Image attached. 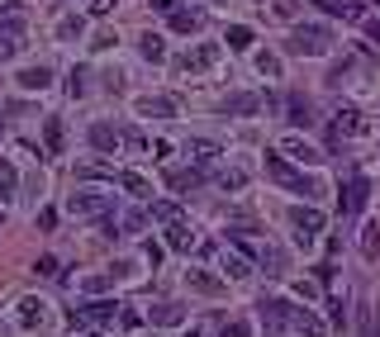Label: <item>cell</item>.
<instances>
[{
    "mask_svg": "<svg viewBox=\"0 0 380 337\" xmlns=\"http://www.w3.org/2000/svg\"><path fill=\"white\" fill-rule=\"evenodd\" d=\"M262 319H267L271 333H276V328H295V333L323 337V323H318L309 309H295L290 299H267V304H262Z\"/></svg>",
    "mask_w": 380,
    "mask_h": 337,
    "instance_id": "cell-1",
    "label": "cell"
},
{
    "mask_svg": "<svg viewBox=\"0 0 380 337\" xmlns=\"http://www.w3.org/2000/svg\"><path fill=\"white\" fill-rule=\"evenodd\" d=\"M114 319H119V299H100V295H91L81 309H72V328H77V333L114 328Z\"/></svg>",
    "mask_w": 380,
    "mask_h": 337,
    "instance_id": "cell-2",
    "label": "cell"
},
{
    "mask_svg": "<svg viewBox=\"0 0 380 337\" xmlns=\"http://www.w3.org/2000/svg\"><path fill=\"white\" fill-rule=\"evenodd\" d=\"M328 48H332L328 24H300V29L290 33V52H295V57H323Z\"/></svg>",
    "mask_w": 380,
    "mask_h": 337,
    "instance_id": "cell-3",
    "label": "cell"
},
{
    "mask_svg": "<svg viewBox=\"0 0 380 337\" xmlns=\"http://www.w3.org/2000/svg\"><path fill=\"white\" fill-rule=\"evenodd\" d=\"M67 214H77V219H110L114 214V190H77V195H67Z\"/></svg>",
    "mask_w": 380,
    "mask_h": 337,
    "instance_id": "cell-4",
    "label": "cell"
},
{
    "mask_svg": "<svg viewBox=\"0 0 380 337\" xmlns=\"http://www.w3.org/2000/svg\"><path fill=\"white\" fill-rule=\"evenodd\" d=\"M267 176L281 181V185H290V190H300V195H323V185H318L314 176L295 171V166H290L285 157H276V152H267Z\"/></svg>",
    "mask_w": 380,
    "mask_h": 337,
    "instance_id": "cell-5",
    "label": "cell"
},
{
    "mask_svg": "<svg viewBox=\"0 0 380 337\" xmlns=\"http://www.w3.org/2000/svg\"><path fill=\"white\" fill-rule=\"evenodd\" d=\"M290 224H295V238H300L304 247H309V242H314L318 233H323V214H318V209L295 205V209H290Z\"/></svg>",
    "mask_w": 380,
    "mask_h": 337,
    "instance_id": "cell-6",
    "label": "cell"
},
{
    "mask_svg": "<svg viewBox=\"0 0 380 337\" xmlns=\"http://www.w3.org/2000/svg\"><path fill=\"white\" fill-rule=\"evenodd\" d=\"M133 110H138L142 119H176V114H181L172 96H138L133 100Z\"/></svg>",
    "mask_w": 380,
    "mask_h": 337,
    "instance_id": "cell-7",
    "label": "cell"
},
{
    "mask_svg": "<svg viewBox=\"0 0 380 337\" xmlns=\"http://www.w3.org/2000/svg\"><path fill=\"white\" fill-rule=\"evenodd\" d=\"M223 114L252 119V114H262V96H252V91H233V96H223Z\"/></svg>",
    "mask_w": 380,
    "mask_h": 337,
    "instance_id": "cell-8",
    "label": "cell"
},
{
    "mask_svg": "<svg viewBox=\"0 0 380 337\" xmlns=\"http://www.w3.org/2000/svg\"><path fill=\"white\" fill-rule=\"evenodd\" d=\"M219 43H200V48H190L186 57H181V67H186V72H209V67L219 62Z\"/></svg>",
    "mask_w": 380,
    "mask_h": 337,
    "instance_id": "cell-9",
    "label": "cell"
},
{
    "mask_svg": "<svg viewBox=\"0 0 380 337\" xmlns=\"http://www.w3.org/2000/svg\"><path fill=\"white\" fill-rule=\"evenodd\" d=\"M91 147L95 152H119V147H124V133L114 129V124H91Z\"/></svg>",
    "mask_w": 380,
    "mask_h": 337,
    "instance_id": "cell-10",
    "label": "cell"
},
{
    "mask_svg": "<svg viewBox=\"0 0 380 337\" xmlns=\"http://www.w3.org/2000/svg\"><path fill=\"white\" fill-rule=\"evenodd\" d=\"M48 323V304L43 299H19V328H24V333H33V328H43Z\"/></svg>",
    "mask_w": 380,
    "mask_h": 337,
    "instance_id": "cell-11",
    "label": "cell"
},
{
    "mask_svg": "<svg viewBox=\"0 0 380 337\" xmlns=\"http://www.w3.org/2000/svg\"><path fill=\"white\" fill-rule=\"evenodd\" d=\"M357 133H362V114L352 110V105H342V110L332 114V138L342 143V138H357Z\"/></svg>",
    "mask_w": 380,
    "mask_h": 337,
    "instance_id": "cell-12",
    "label": "cell"
},
{
    "mask_svg": "<svg viewBox=\"0 0 380 337\" xmlns=\"http://www.w3.org/2000/svg\"><path fill=\"white\" fill-rule=\"evenodd\" d=\"M167 247H172V252H190V247H195V228H190L186 219H172V224H167Z\"/></svg>",
    "mask_w": 380,
    "mask_h": 337,
    "instance_id": "cell-13",
    "label": "cell"
},
{
    "mask_svg": "<svg viewBox=\"0 0 380 337\" xmlns=\"http://www.w3.org/2000/svg\"><path fill=\"white\" fill-rule=\"evenodd\" d=\"M366 200H371V181H366V176H352L347 200H342V214H362V209H366Z\"/></svg>",
    "mask_w": 380,
    "mask_h": 337,
    "instance_id": "cell-14",
    "label": "cell"
},
{
    "mask_svg": "<svg viewBox=\"0 0 380 337\" xmlns=\"http://www.w3.org/2000/svg\"><path fill=\"white\" fill-rule=\"evenodd\" d=\"M19 91H48V86H52V67H24V72H19Z\"/></svg>",
    "mask_w": 380,
    "mask_h": 337,
    "instance_id": "cell-15",
    "label": "cell"
},
{
    "mask_svg": "<svg viewBox=\"0 0 380 337\" xmlns=\"http://www.w3.org/2000/svg\"><path fill=\"white\" fill-rule=\"evenodd\" d=\"M186 285L195 290V295H209V299H214V295H223V280H219V275H209V271H195V266L186 271Z\"/></svg>",
    "mask_w": 380,
    "mask_h": 337,
    "instance_id": "cell-16",
    "label": "cell"
},
{
    "mask_svg": "<svg viewBox=\"0 0 380 337\" xmlns=\"http://www.w3.org/2000/svg\"><path fill=\"white\" fill-rule=\"evenodd\" d=\"M167 185H172L176 195L195 190V185H205V171H195V166H181V171H167Z\"/></svg>",
    "mask_w": 380,
    "mask_h": 337,
    "instance_id": "cell-17",
    "label": "cell"
},
{
    "mask_svg": "<svg viewBox=\"0 0 380 337\" xmlns=\"http://www.w3.org/2000/svg\"><path fill=\"white\" fill-rule=\"evenodd\" d=\"M223 275H228V280H247V275H252V257H242V252H228V247H223Z\"/></svg>",
    "mask_w": 380,
    "mask_h": 337,
    "instance_id": "cell-18",
    "label": "cell"
},
{
    "mask_svg": "<svg viewBox=\"0 0 380 337\" xmlns=\"http://www.w3.org/2000/svg\"><path fill=\"white\" fill-rule=\"evenodd\" d=\"M167 15H172L176 33H195L200 24H205V10H167Z\"/></svg>",
    "mask_w": 380,
    "mask_h": 337,
    "instance_id": "cell-19",
    "label": "cell"
},
{
    "mask_svg": "<svg viewBox=\"0 0 380 337\" xmlns=\"http://www.w3.org/2000/svg\"><path fill=\"white\" fill-rule=\"evenodd\" d=\"M138 52H142V62H162V57H167V38H162V33H142Z\"/></svg>",
    "mask_w": 380,
    "mask_h": 337,
    "instance_id": "cell-20",
    "label": "cell"
},
{
    "mask_svg": "<svg viewBox=\"0 0 380 337\" xmlns=\"http://www.w3.org/2000/svg\"><path fill=\"white\" fill-rule=\"evenodd\" d=\"M281 152H285V157H295V161H304V166H309V161H318V147H309L304 138H285Z\"/></svg>",
    "mask_w": 380,
    "mask_h": 337,
    "instance_id": "cell-21",
    "label": "cell"
},
{
    "mask_svg": "<svg viewBox=\"0 0 380 337\" xmlns=\"http://www.w3.org/2000/svg\"><path fill=\"white\" fill-rule=\"evenodd\" d=\"M186 157H195V161H214V157H223V147H219V143H209V138H190V143H186Z\"/></svg>",
    "mask_w": 380,
    "mask_h": 337,
    "instance_id": "cell-22",
    "label": "cell"
},
{
    "mask_svg": "<svg viewBox=\"0 0 380 337\" xmlns=\"http://www.w3.org/2000/svg\"><path fill=\"white\" fill-rule=\"evenodd\" d=\"M86 33V19L81 15H62L57 19V43H72V38H81Z\"/></svg>",
    "mask_w": 380,
    "mask_h": 337,
    "instance_id": "cell-23",
    "label": "cell"
},
{
    "mask_svg": "<svg viewBox=\"0 0 380 337\" xmlns=\"http://www.w3.org/2000/svg\"><path fill=\"white\" fill-rule=\"evenodd\" d=\"M323 10H328V15H342V19H366L362 0H323Z\"/></svg>",
    "mask_w": 380,
    "mask_h": 337,
    "instance_id": "cell-24",
    "label": "cell"
},
{
    "mask_svg": "<svg viewBox=\"0 0 380 337\" xmlns=\"http://www.w3.org/2000/svg\"><path fill=\"white\" fill-rule=\"evenodd\" d=\"M43 143H48V152H52V157L62 152V143H67V133H62V119H43Z\"/></svg>",
    "mask_w": 380,
    "mask_h": 337,
    "instance_id": "cell-25",
    "label": "cell"
},
{
    "mask_svg": "<svg viewBox=\"0 0 380 337\" xmlns=\"http://www.w3.org/2000/svg\"><path fill=\"white\" fill-rule=\"evenodd\" d=\"M223 43H228L233 52L252 48V29H247V24H228V33H223Z\"/></svg>",
    "mask_w": 380,
    "mask_h": 337,
    "instance_id": "cell-26",
    "label": "cell"
},
{
    "mask_svg": "<svg viewBox=\"0 0 380 337\" xmlns=\"http://www.w3.org/2000/svg\"><path fill=\"white\" fill-rule=\"evenodd\" d=\"M181 319H186V309L181 304H157L152 309V323H157V328H176Z\"/></svg>",
    "mask_w": 380,
    "mask_h": 337,
    "instance_id": "cell-27",
    "label": "cell"
},
{
    "mask_svg": "<svg viewBox=\"0 0 380 337\" xmlns=\"http://www.w3.org/2000/svg\"><path fill=\"white\" fill-rule=\"evenodd\" d=\"M285 110H290V124H295V129H309V124H314V119H309V100L304 96H290Z\"/></svg>",
    "mask_w": 380,
    "mask_h": 337,
    "instance_id": "cell-28",
    "label": "cell"
},
{
    "mask_svg": "<svg viewBox=\"0 0 380 337\" xmlns=\"http://www.w3.org/2000/svg\"><path fill=\"white\" fill-rule=\"evenodd\" d=\"M362 252H366V261H376V252H380V224H366L362 228Z\"/></svg>",
    "mask_w": 380,
    "mask_h": 337,
    "instance_id": "cell-29",
    "label": "cell"
},
{
    "mask_svg": "<svg viewBox=\"0 0 380 337\" xmlns=\"http://www.w3.org/2000/svg\"><path fill=\"white\" fill-rule=\"evenodd\" d=\"M257 72L271 76V81H281V57H276V52H257Z\"/></svg>",
    "mask_w": 380,
    "mask_h": 337,
    "instance_id": "cell-30",
    "label": "cell"
},
{
    "mask_svg": "<svg viewBox=\"0 0 380 337\" xmlns=\"http://www.w3.org/2000/svg\"><path fill=\"white\" fill-rule=\"evenodd\" d=\"M67 96L72 100L86 96V67H72V72H67Z\"/></svg>",
    "mask_w": 380,
    "mask_h": 337,
    "instance_id": "cell-31",
    "label": "cell"
},
{
    "mask_svg": "<svg viewBox=\"0 0 380 337\" xmlns=\"http://www.w3.org/2000/svg\"><path fill=\"white\" fill-rule=\"evenodd\" d=\"M219 185L223 190H242V185H247V171H242V166H228V171L219 176Z\"/></svg>",
    "mask_w": 380,
    "mask_h": 337,
    "instance_id": "cell-32",
    "label": "cell"
},
{
    "mask_svg": "<svg viewBox=\"0 0 380 337\" xmlns=\"http://www.w3.org/2000/svg\"><path fill=\"white\" fill-rule=\"evenodd\" d=\"M119 185H124L128 195H147V190H152V185H147V181H142L138 171H124V176H119Z\"/></svg>",
    "mask_w": 380,
    "mask_h": 337,
    "instance_id": "cell-33",
    "label": "cell"
},
{
    "mask_svg": "<svg viewBox=\"0 0 380 337\" xmlns=\"http://www.w3.org/2000/svg\"><path fill=\"white\" fill-rule=\"evenodd\" d=\"M19 48H24V38H10V33H0V62L19 57Z\"/></svg>",
    "mask_w": 380,
    "mask_h": 337,
    "instance_id": "cell-34",
    "label": "cell"
},
{
    "mask_svg": "<svg viewBox=\"0 0 380 337\" xmlns=\"http://www.w3.org/2000/svg\"><path fill=\"white\" fill-rule=\"evenodd\" d=\"M77 181H114V171H110V166H95V161H91V166H81V171H77Z\"/></svg>",
    "mask_w": 380,
    "mask_h": 337,
    "instance_id": "cell-35",
    "label": "cell"
},
{
    "mask_svg": "<svg viewBox=\"0 0 380 337\" xmlns=\"http://www.w3.org/2000/svg\"><path fill=\"white\" fill-rule=\"evenodd\" d=\"M152 219H157V224H172V219H181V209H176L172 200H162V205H152Z\"/></svg>",
    "mask_w": 380,
    "mask_h": 337,
    "instance_id": "cell-36",
    "label": "cell"
},
{
    "mask_svg": "<svg viewBox=\"0 0 380 337\" xmlns=\"http://www.w3.org/2000/svg\"><path fill=\"white\" fill-rule=\"evenodd\" d=\"M15 166H10V161H5V157H0V195H10V190H15Z\"/></svg>",
    "mask_w": 380,
    "mask_h": 337,
    "instance_id": "cell-37",
    "label": "cell"
},
{
    "mask_svg": "<svg viewBox=\"0 0 380 337\" xmlns=\"http://www.w3.org/2000/svg\"><path fill=\"white\" fill-rule=\"evenodd\" d=\"M124 147L128 152H147V138H142L138 129H124Z\"/></svg>",
    "mask_w": 380,
    "mask_h": 337,
    "instance_id": "cell-38",
    "label": "cell"
},
{
    "mask_svg": "<svg viewBox=\"0 0 380 337\" xmlns=\"http://www.w3.org/2000/svg\"><path fill=\"white\" fill-rule=\"evenodd\" d=\"M276 15H281V19H295V15H300V0H276Z\"/></svg>",
    "mask_w": 380,
    "mask_h": 337,
    "instance_id": "cell-39",
    "label": "cell"
},
{
    "mask_svg": "<svg viewBox=\"0 0 380 337\" xmlns=\"http://www.w3.org/2000/svg\"><path fill=\"white\" fill-rule=\"evenodd\" d=\"M142 261H147V266H157V261H162V247H157V242H142Z\"/></svg>",
    "mask_w": 380,
    "mask_h": 337,
    "instance_id": "cell-40",
    "label": "cell"
},
{
    "mask_svg": "<svg viewBox=\"0 0 380 337\" xmlns=\"http://www.w3.org/2000/svg\"><path fill=\"white\" fill-rule=\"evenodd\" d=\"M114 43H119V38H114V33L105 29V33H95V43H91V48H95V52H105V48H114Z\"/></svg>",
    "mask_w": 380,
    "mask_h": 337,
    "instance_id": "cell-41",
    "label": "cell"
},
{
    "mask_svg": "<svg viewBox=\"0 0 380 337\" xmlns=\"http://www.w3.org/2000/svg\"><path fill=\"white\" fill-rule=\"evenodd\" d=\"M223 337H252V328L238 319V323H228V328H223Z\"/></svg>",
    "mask_w": 380,
    "mask_h": 337,
    "instance_id": "cell-42",
    "label": "cell"
},
{
    "mask_svg": "<svg viewBox=\"0 0 380 337\" xmlns=\"http://www.w3.org/2000/svg\"><path fill=\"white\" fill-rule=\"evenodd\" d=\"M38 228H43V233L48 228H57V209H43V214H38Z\"/></svg>",
    "mask_w": 380,
    "mask_h": 337,
    "instance_id": "cell-43",
    "label": "cell"
},
{
    "mask_svg": "<svg viewBox=\"0 0 380 337\" xmlns=\"http://www.w3.org/2000/svg\"><path fill=\"white\" fill-rule=\"evenodd\" d=\"M142 224H147V214H142V209H133V214L124 219V228H128V233H133V228H142Z\"/></svg>",
    "mask_w": 380,
    "mask_h": 337,
    "instance_id": "cell-44",
    "label": "cell"
},
{
    "mask_svg": "<svg viewBox=\"0 0 380 337\" xmlns=\"http://www.w3.org/2000/svg\"><path fill=\"white\" fill-rule=\"evenodd\" d=\"M295 295H300V299H314L318 285H314V280H300V285H295Z\"/></svg>",
    "mask_w": 380,
    "mask_h": 337,
    "instance_id": "cell-45",
    "label": "cell"
},
{
    "mask_svg": "<svg viewBox=\"0 0 380 337\" xmlns=\"http://www.w3.org/2000/svg\"><path fill=\"white\" fill-rule=\"evenodd\" d=\"M38 275H57V257H38Z\"/></svg>",
    "mask_w": 380,
    "mask_h": 337,
    "instance_id": "cell-46",
    "label": "cell"
},
{
    "mask_svg": "<svg viewBox=\"0 0 380 337\" xmlns=\"http://www.w3.org/2000/svg\"><path fill=\"white\" fill-rule=\"evenodd\" d=\"M328 309H332V323H337V328H342V323H347V309H342V299H332Z\"/></svg>",
    "mask_w": 380,
    "mask_h": 337,
    "instance_id": "cell-47",
    "label": "cell"
},
{
    "mask_svg": "<svg viewBox=\"0 0 380 337\" xmlns=\"http://www.w3.org/2000/svg\"><path fill=\"white\" fill-rule=\"evenodd\" d=\"M114 5H119V0H95V5H91V15H110Z\"/></svg>",
    "mask_w": 380,
    "mask_h": 337,
    "instance_id": "cell-48",
    "label": "cell"
},
{
    "mask_svg": "<svg viewBox=\"0 0 380 337\" xmlns=\"http://www.w3.org/2000/svg\"><path fill=\"white\" fill-rule=\"evenodd\" d=\"M152 10H176V0H147Z\"/></svg>",
    "mask_w": 380,
    "mask_h": 337,
    "instance_id": "cell-49",
    "label": "cell"
},
{
    "mask_svg": "<svg viewBox=\"0 0 380 337\" xmlns=\"http://www.w3.org/2000/svg\"><path fill=\"white\" fill-rule=\"evenodd\" d=\"M366 33H371V38L380 43V24H376V19H366Z\"/></svg>",
    "mask_w": 380,
    "mask_h": 337,
    "instance_id": "cell-50",
    "label": "cell"
},
{
    "mask_svg": "<svg viewBox=\"0 0 380 337\" xmlns=\"http://www.w3.org/2000/svg\"><path fill=\"white\" fill-rule=\"evenodd\" d=\"M186 337H205V333H200V328H190V333H186Z\"/></svg>",
    "mask_w": 380,
    "mask_h": 337,
    "instance_id": "cell-51",
    "label": "cell"
},
{
    "mask_svg": "<svg viewBox=\"0 0 380 337\" xmlns=\"http://www.w3.org/2000/svg\"><path fill=\"white\" fill-rule=\"evenodd\" d=\"M0 224H5V214H0Z\"/></svg>",
    "mask_w": 380,
    "mask_h": 337,
    "instance_id": "cell-52",
    "label": "cell"
},
{
    "mask_svg": "<svg viewBox=\"0 0 380 337\" xmlns=\"http://www.w3.org/2000/svg\"><path fill=\"white\" fill-rule=\"evenodd\" d=\"M77 337H86V333H77Z\"/></svg>",
    "mask_w": 380,
    "mask_h": 337,
    "instance_id": "cell-53",
    "label": "cell"
},
{
    "mask_svg": "<svg viewBox=\"0 0 380 337\" xmlns=\"http://www.w3.org/2000/svg\"><path fill=\"white\" fill-rule=\"evenodd\" d=\"M219 5H223V0H219Z\"/></svg>",
    "mask_w": 380,
    "mask_h": 337,
    "instance_id": "cell-54",
    "label": "cell"
}]
</instances>
